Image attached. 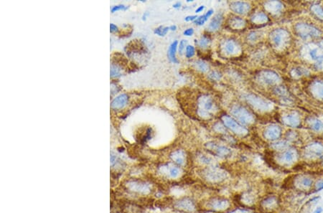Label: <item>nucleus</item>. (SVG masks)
<instances>
[{"label":"nucleus","mask_w":323,"mask_h":213,"mask_svg":"<svg viewBox=\"0 0 323 213\" xmlns=\"http://www.w3.org/2000/svg\"><path fill=\"white\" fill-rule=\"evenodd\" d=\"M175 206L179 209L185 211H188V212H192V211L195 210V209L193 202L191 200L187 199V198H185V199L180 200L177 202Z\"/></svg>","instance_id":"18"},{"label":"nucleus","mask_w":323,"mask_h":213,"mask_svg":"<svg viewBox=\"0 0 323 213\" xmlns=\"http://www.w3.org/2000/svg\"><path fill=\"white\" fill-rule=\"evenodd\" d=\"M223 22V15L221 14H218L212 19L210 24L208 26V30L210 32H215L219 30Z\"/></svg>","instance_id":"22"},{"label":"nucleus","mask_w":323,"mask_h":213,"mask_svg":"<svg viewBox=\"0 0 323 213\" xmlns=\"http://www.w3.org/2000/svg\"><path fill=\"white\" fill-rule=\"evenodd\" d=\"M311 92L314 97L323 100V81H315L312 84Z\"/></svg>","instance_id":"20"},{"label":"nucleus","mask_w":323,"mask_h":213,"mask_svg":"<svg viewBox=\"0 0 323 213\" xmlns=\"http://www.w3.org/2000/svg\"><path fill=\"white\" fill-rule=\"evenodd\" d=\"M176 30H177L176 25H172V26L170 27V30H172V31H175Z\"/></svg>","instance_id":"52"},{"label":"nucleus","mask_w":323,"mask_h":213,"mask_svg":"<svg viewBox=\"0 0 323 213\" xmlns=\"http://www.w3.org/2000/svg\"><path fill=\"white\" fill-rule=\"evenodd\" d=\"M197 18V15L187 16V17L185 18V20L186 22H191V21H195Z\"/></svg>","instance_id":"46"},{"label":"nucleus","mask_w":323,"mask_h":213,"mask_svg":"<svg viewBox=\"0 0 323 213\" xmlns=\"http://www.w3.org/2000/svg\"><path fill=\"white\" fill-rule=\"evenodd\" d=\"M171 159L178 165H183L185 162V154L182 150H177L171 154Z\"/></svg>","instance_id":"23"},{"label":"nucleus","mask_w":323,"mask_h":213,"mask_svg":"<svg viewBox=\"0 0 323 213\" xmlns=\"http://www.w3.org/2000/svg\"><path fill=\"white\" fill-rule=\"evenodd\" d=\"M181 6V2H180V1H178V2H176L175 4H173V7L175 8V9H177V8H180Z\"/></svg>","instance_id":"50"},{"label":"nucleus","mask_w":323,"mask_h":213,"mask_svg":"<svg viewBox=\"0 0 323 213\" xmlns=\"http://www.w3.org/2000/svg\"><path fill=\"white\" fill-rule=\"evenodd\" d=\"M195 47L192 45H187L185 49L186 57H187V58H190V57H193L194 55H195Z\"/></svg>","instance_id":"36"},{"label":"nucleus","mask_w":323,"mask_h":213,"mask_svg":"<svg viewBox=\"0 0 323 213\" xmlns=\"http://www.w3.org/2000/svg\"><path fill=\"white\" fill-rule=\"evenodd\" d=\"M283 4L280 1H269L265 3L264 7L266 11L271 14H277L282 11L283 9Z\"/></svg>","instance_id":"17"},{"label":"nucleus","mask_w":323,"mask_h":213,"mask_svg":"<svg viewBox=\"0 0 323 213\" xmlns=\"http://www.w3.org/2000/svg\"><path fill=\"white\" fill-rule=\"evenodd\" d=\"M169 174L173 178H177L180 174V169L175 166H172L169 168Z\"/></svg>","instance_id":"35"},{"label":"nucleus","mask_w":323,"mask_h":213,"mask_svg":"<svg viewBox=\"0 0 323 213\" xmlns=\"http://www.w3.org/2000/svg\"><path fill=\"white\" fill-rule=\"evenodd\" d=\"M288 146V143L285 141H279V142H276L275 143L272 144L271 148L275 150H284L287 149Z\"/></svg>","instance_id":"30"},{"label":"nucleus","mask_w":323,"mask_h":213,"mask_svg":"<svg viewBox=\"0 0 323 213\" xmlns=\"http://www.w3.org/2000/svg\"><path fill=\"white\" fill-rule=\"evenodd\" d=\"M186 45H187V41L186 40H182L180 41V42L179 44V46H178V50H179L180 55H182L183 54L185 50L186 47H187Z\"/></svg>","instance_id":"40"},{"label":"nucleus","mask_w":323,"mask_h":213,"mask_svg":"<svg viewBox=\"0 0 323 213\" xmlns=\"http://www.w3.org/2000/svg\"><path fill=\"white\" fill-rule=\"evenodd\" d=\"M193 34H194V30L192 28L187 29V30H185L184 33H183V35H184L185 36H187V37L192 36Z\"/></svg>","instance_id":"45"},{"label":"nucleus","mask_w":323,"mask_h":213,"mask_svg":"<svg viewBox=\"0 0 323 213\" xmlns=\"http://www.w3.org/2000/svg\"><path fill=\"white\" fill-rule=\"evenodd\" d=\"M311 10L317 17H319L321 20H323V9L320 6L314 4L311 7Z\"/></svg>","instance_id":"33"},{"label":"nucleus","mask_w":323,"mask_h":213,"mask_svg":"<svg viewBox=\"0 0 323 213\" xmlns=\"http://www.w3.org/2000/svg\"><path fill=\"white\" fill-rule=\"evenodd\" d=\"M128 9V7H126V6L124 5V4H119V5L114 6V7H112L111 12L114 13V12H117V11L126 10V9Z\"/></svg>","instance_id":"42"},{"label":"nucleus","mask_w":323,"mask_h":213,"mask_svg":"<svg viewBox=\"0 0 323 213\" xmlns=\"http://www.w3.org/2000/svg\"><path fill=\"white\" fill-rule=\"evenodd\" d=\"M282 121L287 126L291 127H297L300 124V119L296 113H291L282 117Z\"/></svg>","instance_id":"15"},{"label":"nucleus","mask_w":323,"mask_h":213,"mask_svg":"<svg viewBox=\"0 0 323 213\" xmlns=\"http://www.w3.org/2000/svg\"><path fill=\"white\" fill-rule=\"evenodd\" d=\"M245 20L241 19L240 17H234V18L231 19L230 20V25L231 28L235 29H241L243 28L245 25Z\"/></svg>","instance_id":"28"},{"label":"nucleus","mask_w":323,"mask_h":213,"mask_svg":"<svg viewBox=\"0 0 323 213\" xmlns=\"http://www.w3.org/2000/svg\"><path fill=\"white\" fill-rule=\"evenodd\" d=\"M245 100L251 107L259 111H269L273 109V104L262 98L253 94H248L245 96Z\"/></svg>","instance_id":"4"},{"label":"nucleus","mask_w":323,"mask_h":213,"mask_svg":"<svg viewBox=\"0 0 323 213\" xmlns=\"http://www.w3.org/2000/svg\"><path fill=\"white\" fill-rule=\"evenodd\" d=\"M292 76L294 78H300L302 76H306V75L309 74V72L307 69L302 68H297L293 69L292 70Z\"/></svg>","instance_id":"29"},{"label":"nucleus","mask_w":323,"mask_h":213,"mask_svg":"<svg viewBox=\"0 0 323 213\" xmlns=\"http://www.w3.org/2000/svg\"><path fill=\"white\" fill-rule=\"evenodd\" d=\"M200 161L202 163H203V164L207 165H213L214 164V161L213 160V159L209 157V156H206V155H202V156H200Z\"/></svg>","instance_id":"37"},{"label":"nucleus","mask_w":323,"mask_h":213,"mask_svg":"<svg viewBox=\"0 0 323 213\" xmlns=\"http://www.w3.org/2000/svg\"><path fill=\"white\" fill-rule=\"evenodd\" d=\"M229 213H238V212L236 211V212H229Z\"/></svg>","instance_id":"54"},{"label":"nucleus","mask_w":323,"mask_h":213,"mask_svg":"<svg viewBox=\"0 0 323 213\" xmlns=\"http://www.w3.org/2000/svg\"><path fill=\"white\" fill-rule=\"evenodd\" d=\"M301 186L302 187H305V188H308L312 184V181L311 180L310 178H303L301 180Z\"/></svg>","instance_id":"41"},{"label":"nucleus","mask_w":323,"mask_h":213,"mask_svg":"<svg viewBox=\"0 0 323 213\" xmlns=\"http://www.w3.org/2000/svg\"><path fill=\"white\" fill-rule=\"evenodd\" d=\"M117 30H118V28H117V27L115 25H114V24H111V25H110V31L111 32V33H114V32H116Z\"/></svg>","instance_id":"48"},{"label":"nucleus","mask_w":323,"mask_h":213,"mask_svg":"<svg viewBox=\"0 0 323 213\" xmlns=\"http://www.w3.org/2000/svg\"><path fill=\"white\" fill-rule=\"evenodd\" d=\"M297 159V153L295 149L287 150L278 156V161L282 164L290 165L293 164Z\"/></svg>","instance_id":"11"},{"label":"nucleus","mask_w":323,"mask_h":213,"mask_svg":"<svg viewBox=\"0 0 323 213\" xmlns=\"http://www.w3.org/2000/svg\"><path fill=\"white\" fill-rule=\"evenodd\" d=\"M223 50L227 55H234L237 53L239 50V46L237 43L233 40H228L225 42Z\"/></svg>","instance_id":"21"},{"label":"nucleus","mask_w":323,"mask_h":213,"mask_svg":"<svg viewBox=\"0 0 323 213\" xmlns=\"http://www.w3.org/2000/svg\"><path fill=\"white\" fill-rule=\"evenodd\" d=\"M290 34L284 29H276L270 35V40L272 45L277 50L287 47L290 42Z\"/></svg>","instance_id":"2"},{"label":"nucleus","mask_w":323,"mask_h":213,"mask_svg":"<svg viewBox=\"0 0 323 213\" xmlns=\"http://www.w3.org/2000/svg\"><path fill=\"white\" fill-rule=\"evenodd\" d=\"M231 113L234 118L243 125H251L254 122V117L253 114L241 105H234L231 108Z\"/></svg>","instance_id":"3"},{"label":"nucleus","mask_w":323,"mask_h":213,"mask_svg":"<svg viewBox=\"0 0 323 213\" xmlns=\"http://www.w3.org/2000/svg\"><path fill=\"white\" fill-rule=\"evenodd\" d=\"M322 209L321 207H318L317 208V209H315V211H314V213H322Z\"/></svg>","instance_id":"51"},{"label":"nucleus","mask_w":323,"mask_h":213,"mask_svg":"<svg viewBox=\"0 0 323 213\" xmlns=\"http://www.w3.org/2000/svg\"><path fill=\"white\" fill-rule=\"evenodd\" d=\"M205 146L208 150L221 157H227L231 154V151L229 148L225 146L217 144L214 142H209Z\"/></svg>","instance_id":"10"},{"label":"nucleus","mask_w":323,"mask_h":213,"mask_svg":"<svg viewBox=\"0 0 323 213\" xmlns=\"http://www.w3.org/2000/svg\"><path fill=\"white\" fill-rule=\"evenodd\" d=\"M128 96L126 94H121L117 96L111 103V108L115 110H119L126 106L128 103Z\"/></svg>","instance_id":"16"},{"label":"nucleus","mask_w":323,"mask_h":213,"mask_svg":"<svg viewBox=\"0 0 323 213\" xmlns=\"http://www.w3.org/2000/svg\"><path fill=\"white\" fill-rule=\"evenodd\" d=\"M203 177L208 182L213 183H218L224 181L227 178V173L221 169H208L203 172Z\"/></svg>","instance_id":"8"},{"label":"nucleus","mask_w":323,"mask_h":213,"mask_svg":"<svg viewBox=\"0 0 323 213\" xmlns=\"http://www.w3.org/2000/svg\"><path fill=\"white\" fill-rule=\"evenodd\" d=\"M170 30V27H163L160 26L159 28H156L155 30V33L156 35H159L160 37H164L167 35L168 31Z\"/></svg>","instance_id":"34"},{"label":"nucleus","mask_w":323,"mask_h":213,"mask_svg":"<svg viewBox=\"0 0 323 213\" xmlns=\"http://www.w3.org/2000/svg\"><path fill=\"white\" fill-rule=\"evenodd\" d=\"M204 9H205V6H203V5L200 6V7H199L197 9H196L195 13H199V12H201Z\"/></svg>","instance_id":"49"},{"label":"nucleus","mask_w":323,"mask_h":213,"mask_svg":"<svg viewBox=\"0 0 323 213\" xmlns=\"http://www.w3.org/2000/svg\"><path fill=\"white\" fill-rule=\"evenodd\" d=\"M229 202L225 199H214L210 202V206L215 210H224L229 208Z\"/></svg>","instance_id":"19"},{"label":"nucleus","mask_w":323,"mask_h":213,"mask_svg":"<svg viewBox=\"0 0 323 213\" xmlns=\"http://www.w3.org/2000/svg\"><path fill=\"white\" fill-rule=\"evenodd\" d=\"M231 10L238 14H246L250 11L251 5L245 1H234L230 4Z\"/></svg>","instance_id":"13"},{"label":"nucleus","mask_w":323,"mask_h":213,"mask_svg":"<svg viewBox=\"0 0 323 213\" xmlns=\"http://www.w3.org/2000/svg\"><path fill=\"white\" fill-rule=\"evenodd\" d=\"M195 67L197 70H200L202 73H205V72L208 71L209 69L208 64L205 62L202 61V60H198V61L195 62Z\"/></svg>","instance_id":"32"},{"label":"nucleus","mask_w":323,"mask_h":213,"mask_svg":"<svg viewBox=\"0 0 323 213\" xmlns=\"http://www.w3.org/2000/svg\"><path fill=\"white\" fill-rule=\"evenodd\" d=\"M281 134H282V129L279 126L271 125L265 129L263 135L268 140H275L280 137Z\"/></svg>","instance_id":"14"},{"label":"nucleus","mask_w":323,"mask_h":213,"mask_svg":"<svg viewBox=\"0 0 323 213\" xmlns=\"http://www.w3.org/2000/svg\"><path fill=\"white\" fill-rule=\"evenodd\" d=\"M213 9H210V10H208L205 14H203V15L200 16V17H197V18L195 20V24L197 25H200V26L204 25V24L207 22V20H208L209 17L213 14Z\"/></svg>","instance_id":"27"},{"label":"nucleus","mask_w":323,"mask_h":213,"mask_svg":"<svg viewBox=\"0 0 323 213\" xmlns=\"http://www.w3.org/2000/svg\"><path fill=\"white\" fill-rule=\"evenodd\" d=\"M210 42V40L208 37L207 36H202L200 39L197 41V45L200 47L201 48H206L209 45Z\"/></svg>","instance_id":"31"},{"label":"nucleus","mask_w":323,"mask_h":213,"mask_svg":"<svg viewBox=\"0 0 323 213\" xmlns=\"http://www.w3.org/2000/svg\"><path fill=\"white\" fill-rule=\"evenodd\" d=\"M323 189V181H319L318 182H317L316 185V190L317 191H320Z\"/></svg>","instance_id":"47"},{"label":"nucleus","mask_w":323,"mask_h":213,"mask_svg":"<svg viewBox=\"0 0 323 213\" xmlns=\"http://www.w3.org/2000/svg\"><path fill=\"white\" fill-rule=\"evenodd\" d=\"M309 123L312 129L315 131H323V122L317 118H311L309 120Z\"/></svg>","instance_id":"25"},{"label":"nucleus","mask_w":323,"mask_h":213,"mask_svg":"<svg viewBox=\"0 0 323 213\" xmlns=\"http://www.w3.org/2000/svg\"><path fill=\"white\" fill-rule=\"evenodd\" d=\"M274 91L277 93V95L281 96H286L287 95V90L284 88V87H282V86L276 87L275 90H274Z\"/></svg>","instance_id":"39"},{"label":"nucleus","mask_w":323,"mask_h":213,"mask_svg":"<svg viewBox=\"0 0 323 213\" xmlns=\"http://www.w3.org/2000/svg\"><path fill=\"white\" fill-rule=\"evenodd\" d=\"M320 47H321V49H322L323 50V41L321 42H320Z\"/></svg>","instance_id":"53"},{"label":"nucleus","mask_w":323,"mask_h":213,"mask_svg":"<svg viewBox=\"0 0 323 213\" xmlns=\"http://www.w3.org/2000/svg\"><path fill=\"white\" fill-rule=\"evenodd\" d=\"M214 129H215V130L217 131V132H220V133H225V132H226V129L224 128V126H223L222 124H219V123H218V124H216L215 125Z\"/></svg>","instance_id":"44"},{"label":"nucleus","mask_w":323,"mask_h":213,"mask_svg":"<svg viewBox=\"0 0 323 213\" xmlns=\"http://www.w3.org/2000/svg\"><path fill=\"white\" fill-rule=\"evenodd\" d=\"M257 79L260 83L269 86L277 84L280 82L281 80L279 75L271 70H263L260 72L259 74L257 76Z\"/></svg>","instance_id":"9"},{"label":"nucleus","mask_w":323,"mask_h":213,"mask_svg":"<svg viewBox=\"0 0 323 213\" xmlns=\"http://www.w3.org/2000/svg\"><path fill=\"white\" fill-rule=\"evenodd\" d=\"M258 38V33L256 32H253V33H250L248 36V39L250 40V42H254L256 41Z\"/></svg>","instance_id":"43"},{"label":"nucleus","mask_w":323,"mask_h":213,"mask_svg":"<svg viewBox=\"0 0 323 213\" xmlns=\"http://www.w3.org/2000/svg\"><path fill=\"white\" fill-rule=\"evenodd\" d=\"M297 34L304 39L317 38L321 35V32L318 29L306 23H298L295 26Z\"/></svg>","instance_id":"6"},{"label":"nucleus","mask_w":323,"mask_h":213,"mask_svg":"<svg viewBox=\"0 0 323 213\" xmlns=\"http://www.w3.org/2000/svg\"><path fill=\"white\" fill-rule=\"evenodd\" d=\"M177 45H178V42L177 40H175L170 45V46L169 47L168 49V57L170 60V61L173 63H178V60L177 59L176 57V52H177Z\"/></svg>","instance_id":"24"},{"label":"nucleus","mask_w":323,"mask_h":213,"mask_svg":"<svg viewBox=\"0 0 323 213\" xmlns=\"http://www.w3.org/2000/svg\"><path fill=\"white\" fill-rule=\"evenodd\" d=\"M197 113L199 116L208 118L212 116L216 110V105L212 98L207 95L201 96L197 100Z\"/></svg>","instance_id":"1"},{"label":"nucleus","mask_w":323,"mask_h":213,"mask_svg":"<svg viewBox=\"0 0 323 213\" xmlns=\"http://www.w3.org/2000/svg\"><path fill=\"white\" fill-rule=\"evenodd\" d=\"M302 55L305 58L315 62V65L323 62V51L320 47L313 44L305 46L302 50Z\"/></svg>","instance_id":"5"},{"label":"nucleus","mask_w":323,"mask_h":213,"mask_svg":"<svg viewBox=\"0 0 323 213\" xmlns=\"http://www.w3.org/2000/svg\"><path fill=\"white\" fill-rule=\"evenodd\" d=\"M221 120L228 129H229L230 130L238 135L245 136L248 134V130L242 125L238 123L232 117L228 116V115H223L221 117Z\"/></svg>","instance_id":"7"},{"label":"nucleus","mask_w":323,"mask_h":213,"mask_svg":"<svg viewBox=\"0 0 323 213\" xmlns=\"http://www.w3.org/2000/svg\"><path fill=\"white\" fill-rule=\"evenodd\" d=\"M208 78L213 81H219L221 78V74L217 71H211L208 74Z\"/></svg>","instance_id":"38"},{"label":"nucleus","mask_w":323,"mask_h":213,"mask_svg":"<svg viewBox=\"0 0 323 213\" xmlns=\"http://www.w3.org/2000/svg\"><path fill=\"white\" fill-rule=\"evenodd\" d=\"M305 155L311 159L320 157L323 155V146L319 144H312L305 149Z\"/></svg>","instance_id":"12"},{"label":"nucleus","mask_w":323,"mask_h":213,"mask_svg":"<svg viewBox=\"0 0 323 213\" xmlns=\"http://www.w3.org/2000/svg\"><path fill=\"white\" fill-rule=\"evenodd\" d=\"M252 22L253 23L257 24V25H259V24H263L265 22H267L268 18L267 16L263 12H259V13H257L253 15L251 18Z\"/></svg>","instance_id":"26"}]
</instances>
